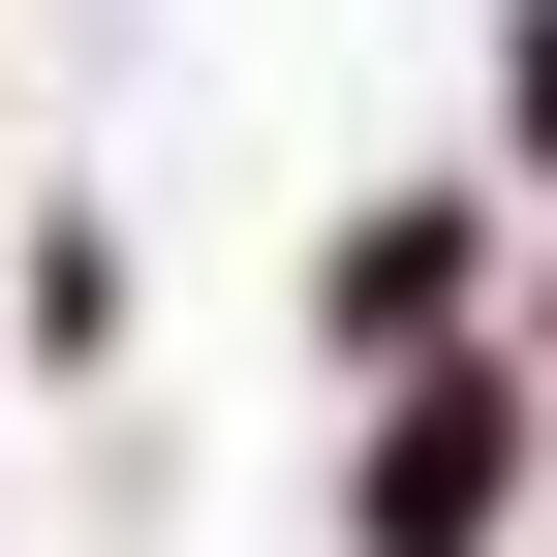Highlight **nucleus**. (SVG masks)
Masks as SVG:
<instances>
[{
	"mask_svg": "<svg viewBox=\"0 0 557 557\" xmlns=\"http://www.w3.org/2000/svg\"><path fill=\"white\" fill-rule=\"evenodd\" d=\"M496 465H527V403L434 372V403H403V465H372V557H496Z\"/></svg>",
	"mask_w": 557,
	"mask_h": 557,
	"instance_id": "1",
	"label": "nucleus"
},
{
	"mask_svg": "<svg viewBox=\"0 0 557 557\" xmlns=\"http://www.w3.org/2000/svg\"><path fill=\"white\" fill-rule=\"evenodd\" d=\"M496 94H527V156H557V0H527V62H496Z\"/></svg>",
	"mask_w": 557,
	"mask_h": 557,
	"instance_id": "2",
	"label": "nucleus"
}]
</instances>
